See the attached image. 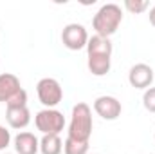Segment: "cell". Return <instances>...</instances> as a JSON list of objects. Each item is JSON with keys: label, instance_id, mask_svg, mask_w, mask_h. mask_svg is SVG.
I'll list each match as a JSON object with an SVG mask.
<instances>
[{"label": "cell", "instance_id": "obj_1", "mask_svg": "<svg viewBox=\"0 0 155 154\" xmlns=\"http://www.w3.org/2000/svg\"><path fill=\"white\" fill-rule=\"evenodd\" d=\"M123 22V9L117 4H105L97 9L92 18V27L97 37L110 38Z\"/></svg>", "mask_w": 155, "mask_h": 154}, {"label": "cell", "instance_id": "obj_2", "mask_svg": "<svg viewBox=\"0 0 155 154\" xmlns=\"http://www.w3.org/2000/svg\"><path fill=\"white\" fill-rule=\"evenodd\" d=\"M94 121H92V109L88 103L79 102L72 107L71 123H69V138L78 142H88L92 136Z\"/></svg>", "mask_w": 155, "mask_h": 154}, {"label": "cell", "instance_id": "obj_3", "mask_svg": "<svg viewBox=\"0 0 155 154\" xmlns=\"http://www.w3.org/2000/svg\"><path fill=\"white\" fill-rule=\"evenodd\" d=\"M36 94L45 109H54L63 100V89L56 78H41L36 83Z\"/></svg>", "mask_w": 155, "mask_h": 154}, {"label": "cell", "instance_id": "obj_4", "mask_svg": "<svg viewBox=\"0 0 155 154\" xmlns=\"http://www.w3.org/2000/svg\"><path fill=\"white\" fill-rule=\"evenodd\" d=\"M35 125L41 134H60L65 127V116L58 109H41L35 116Z\"/></svg>", "mask_w": 155, "mask_h": 154}, {"label": "cell", "instance_id": "obj_5", "mask_svg": "<svg viewBox=\"0 0 155 154\" xmlns=\"http://www.w3.org/2000/svg\"><path fill=\"white\" fill-rule=\"evenodd\" d=\"M88 38H90V37H88L85 26L76 24V22L67 24V26L63 27V31H61V42H63V45H65L67 49H71V51L85 49L87 44H88Z\"/></svg>", "mask_w": 155, "mask_h": 154}, {"label": "cell", "instance_id": "obj_6", "mask_svg": "<svg viewBox=\"0 0 155 154\" xmlns=\"http://www.w3.org/2000/svg\"><path fill=\"white\" fill-rule=\"evenodd\" d=\"M94 111H96V114L101 116L103 120L112 121V120H117L121 116L123 107H121V102L117 100L116 96L103 94V96H97L94 100Z\"/></svg>", "mask_w": 155, "mask_h": 154}, {"label": "cell", "instance_id": "obj_7", "mask_svg": "<svg viewBox=\"0 0 155 154\" xmlns=\"http://www.w3.org/2000/svg\"><path fill=\"white\" fill-rule=\"evenodd\" d=\"M153 69L148 64H135L128 71V82L134 89H150L153 83Z\"/></svg>", "mask_w": 155, "mask_h": 154}, {"label": "cell", "instance_id": "obj_8", "mask_svg": "<svg viewBox=\"0 0 155 154\" xmlns=\"http://www.w3.org/2000/svg\"><path fill=\"white\" fill-rule=\"evenodd\" d=\"M5 120L11 129H25L31 123V111L27 105L24 107H5Z\"/></svg>", "mask_w": 155, "mask_h": 154}, {"label": "cell", "instance_id": "obj_9", "mask_svg": "<svg viewBox=\"0 0 155 154\" xmlns=\"http://www.w3.org/2000/svg\"><path fill=\"white\" fill-rule=\"evenodd\" d=\"M16 154H36L40 151V140L33 132H18L13 140Z\"/></svg>", "mask_w": 155, "mask_h": 154}, {"label": "cell", "instance_id": "obj_10", "mask_svg": "<svg viewBox=\"0 0 155 154\" xmlns=\"http://www.w3.org/2000/svg\"><path fill=\"white\" fill-rule=\"evenodd\" d=\"M22 89L20 80L13 73H2L0 75V103H7L18 91Z\"/></svg>", "mask_w": 155, "mask_h": 154}, {"label": "cell", "instance_id": "obj_11", "mask_svg": "<svg viewBox=\"0 0 155 154\" xmlns=\"http://www.w3.org/2000/svg\"><path fill=\"white\" fill-rule=\"evenodd\" d=\"M87 67L94 76H105L110 73L112 56L110 54H87Z\"/></svg>", "mask_w": 155, "mask_h": 154}, {"label": "cell", "instance_id": "obj_12", "mask_svg": "<svg viewBox=\"0 0 155 154\" xmlns=\"http://www.w3.org/2000/svg\"><path fill=\"white\" fill-rule=\"evenodd\" d=\"M112 51H114V47H112L110 38H103V37H97V35L88 38L87 54H110L112 56Z\"/></svg>", "mask_w": 155, "mask_h": 154}, {"label": "cell", "instance_id": "obj_13", "mask_svg": "<svg viewBox=\"0 0 155 154\" xmlns=\"http://www.w3.org/2000/svg\"><path fill=\"white\" fill-rule=\"evenodd\" d=\"M40 152L41 154H61L63 142L60 134H43L40 140Z\"/></svg>", "mask_w": 155, "mask_h": 154}, {"label": "cell", "instance_id": "obj_14", "mask_svg": "<svg viewBox=\"0 0 155 154\" xmlns=\"http://www.w3.org/2000/svg\"><path fill=\"white\" fill-rule=\"evenodd\" d=\"M63 152L65 154H88V142H78L67 136L63 143Z\"/></svg>", "mask_w": 155, "mask_h": 154}, {"label": "cell", "instance_id": "obj_15", "mask_svg": "<svg viewBox=\"0 0 155 154\" xmlns=\"http://www.w3.org/2000/svg\"><path fill=\"white\" fill-rule=\"evenodd\" d=\"M124 7L130 13L139 15V13H143L150 7V2H146V0H124Z\"/></svg>", "mask_w": 155, "mask_h": 154}, {"label": "cell", "instance_id": "obj_16", "mask_svg": "<svg viewBox=\"0 0 155 154\" xmlns=\"http://www.w3.org/2000/svg\"><path fill=\"white\" fill-rule=\"evenodd\" d=\"M143 105L148 113H155V87H150L143 94Z\"/></svg>", "mask_w": 155, "mask_h": 154}, {"label": "cell", "instance_id": "obj_17", "mask_svg": "<svg viewBox=\"0 0 155 154\" xmlns=\"http://www.w3.org/2000/svg\"><path fill=\"white\" fill-rule=\"evenodd\" d=\"M24 105H27V93H25V89H20V91L5 103V107H24Z\"/></svg>", "mask_w": 155, "mask_h": 154}, {"label": "cell", "instance_id": "obj_18", "mask_svg": "<svg viewBox=\"0 0 155 154\" xmlns=\"http://www.w3.org/2000/svg\"><path fill=\"white\" fill-rule=\"evenodd\" d=\"M9 143H11V132L4 125H0V152L5 151L9 147Z\"/></svg>", "mask_w": 155, "mask_h": 154}, {"label": "cell", "instance_id": "obj_19", "mask_svg": "<svg viewBox=\"0 0 155 154\" xmlns=\"http://www.w3.org/2000/svg\"><path fill=\"white\" fill-rule=\"evenodd\" d=\"M150 24L155 27V5L150 9Z\"/></svg>", "mask_w": 155, "mask_h": 154}, {"label": "cell", "instance_id": "obj_20", "mask_svg": "<svg viewBox=\"0 0 155 154\" xmlns=\"http://www.w3.org/2000/svg\"><path fill=\"white\" fill-rule=\"evenodd\" d=\"M4 154H9V152H4Z\"/></svg>", "mask_w": 155, "mask_h": 154}]
</instances>
